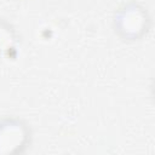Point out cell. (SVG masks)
<instances>
[{
	"label": "cell",
	"mask_w": 155,
	"mask_h": 155,
	"mask_svg": "<svg viewBox=\"0 0 155 155\" xmlns=\"http://www.w3.org/2000/svg\"><path fill=\"white\" fill-rule=\"evenodd\" d=\"M0 142L4 144L0 145V151H4V148L7 147L6 153H12L15 149L18 150L23 147V143L27 139V130L21 122H15L12 120L0 125Z\"/></svg>",
	"instance_id": "cell-1"
}]
</instances>
